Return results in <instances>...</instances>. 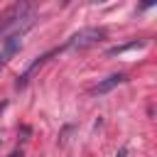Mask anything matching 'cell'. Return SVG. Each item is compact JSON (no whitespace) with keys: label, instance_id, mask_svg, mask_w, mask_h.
<instances>
[{"label":"cell","instance_id":"obj_1","mask_svg":"<svg viewBox=\"0 0 157 157\" xmlns=\"http://www.w3.org/2000/svg\"><path fill=\"white\" fill-rule=\"evenodd\" d=\"M32 22H34V17L27 12V5H15V7H10V10L0 17V34H5L10 27H15V29H20V27H32Z\"/></svg>","mask_w":157,"mask_h":157},{"label":"cell","instance_id":"obj_2","mask_svg":"<svg viewBox=\"0 0 157 157\" xmlns=\"http://www.w3.org/2000/svg\"><path fill=\"white\" fill-rule=\"evenodd\" d=\"M105 37V29H98V27H86L81 32H76L61 49H88L93 44H98L101 39Z\"/></svg>","mask_w":157,"mask_h":157},{"label":"cell","instance_id":"obj_3","mask_svg":"<svg viewBox=\"0 0 157 157\" xmlns=\"http://www.w3.org/2000/svg\"><path fill=\"white\" fill-rule=\"evenodd\" d=\"M29 27H20V29H15L5 42H2V47H0V66H5L7 61H10V56L20 49V44H22V34L27 32Z\"/></svg>","mask_w":157,"mask_h":157},{"label":"cell","instance_id":"obj_4","mask_svg":"<svg viewBox=\"0 0 157 157\" xmlns=\"http://www.w3.org/2000/svg\"><path fill=\"white\" fill-rule=\"evenodd\" d=\"M56 52H59V49H52V52H47V54L37 56V59H34V61L27 66V71H25V74L17 78V88H25V86H27V81H29V76H32V74H34V71H37V69H39V66H42V64H44V61H47L52 54H56Z\"/></svg>","mask_w":157,"mask_h":157},{"label":"cell","instance_id":"obj_5","mask_svg":"<svg viewBox=\"0 0 157 157\" xmlns=\"http://www.w3.org/2000/svg\"><path fill=\"white\" fill-rule=\"evenodd\" d=\"M123 81H125V74H110V76H108V78H103L98 86H93V91H91V93H93V96H103V93L113 91L115 86H120Z\"/></svg>","mask_w":157,"mask_h":157},{"label":"cell","instance_id":"obj_6","mask_svg":"<svg viewBox=\"0 0 157 157\" xmlns=\"http://www.w3.org/2000/svg\"><path fill=\"white\" fill-rule=\"evenodd\" d=\"M137 47H145V42H130V44H123V47H113V49H108V54L115 56V54H123V52H128V49H137Z\"/></svg>","mask_w":157,"mask_h":157},{"label":"cell","instance_id":"obj_7","mask_svg":"<svg viewBox=\"0 0 157 157\" xmlns=\"http://www.w3.org/2000/svg\"><path fill=\"white\" fill-rule=\"evenodd\" d=\"M7 157H22V150H12V152H10Z\"/></svg>","mask_w":157,"mask_h":157}]
</instances>
